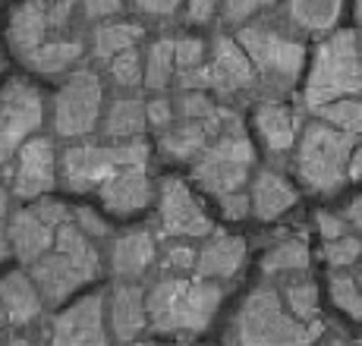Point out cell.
I'll return each instance as SVG.
<instances>
[{"mask_svg":"<svg viewBox=\"0 0 362 346\" xmlns=\"http://www.w3.org/2000/svg\"><path fill=\"white\" fill-rule=\"evenodd\" d=\"M6 38L19 64L38 76L73 73L86 57V38L76 32V4L19 0Z\"/></svg>","mask_w":362,"mask_h":346,"instance_id":"obj_1","label":"cell"},{"mask_svg":"<svg viewBox=\"0 0 362 346\" xmlns=\"http://www.w3.org/2000/svg\"><path fill=\"white\" fill-rule=\"evenodd\" d=\"M224 302V287L202 277H161L148 287V328L158 334L192 337L211 324Z\"/></svg>","mask_w":362,"mask_h":346,"instance_id":"obj_2","label":"cell"},{"mask_svg":"<svg viewBox=\"0 0 362 346\" xmlns=\"http://www.w3.org/2000/svg\"><path fill=\"white\" fill-rule=\"evenodd\" d=\"M325 324H305L287 309L281 290L255 287L230 321V346H312Z\"/></svg>","mask_w":362,"mask_h":346,"instance_id":"obj_3","label":"cell"},{"mask_svg":"<svg viewBox=\"0 0 362 346\" xmlns=\"http://www.w3.org/2000/svg\"><path fill=\"white\" fill-rule=\"evenodd\" d=\"M32 280L38 283L41 296L47 306H60L66 302L76 290H82L86 283H92L101 274V252L98 242L76 227V220L69 217L57 233V242L51 246V252L41 255L38 261L29 268Z\"/></svg>","mask_w":362,"mask_h":346,"instance_id":"obj_4","label":"cell"},{"mask_svg":"<svg viewBox=\"0 0 362 346\" xmlns=\"http://www.w3.org/2000/svg\"><path fill=\"white\" fill-rule=\"evenodd\" d=\"M148 155H151V148L145 138L66 145L64 155H60V183H64V189L76 192V196L98 192L120 170L148 167Z\"/></svg>","mask_w":362,"mask_h":346,"instance_id":"obj_5","label":"cell"},{"mask_svg":"<svg viewBox=\"0 0 362 346\" xmlns=\"http://www.w3.org/2000/svg\"><path fill=\"white\" fill-rule=\"evenodd\" d=\"M362 92V44L356 32H334L325 38L312 60V73L305 82V107L318 110L331 101L353 98Z\"/></svg>","mask_w":362,"mask_h":346,"instance_id":"obj_6","label":"cell"},{"mask_svg":"<svg viewBox=\"0 0 362 346\" xmlns=\"http://www.w3.org/2000/svg\"><path fill=\"white\" fill-rule=\"evenodd\" d=\"M353 136L340 133L328 123H309L296 145V173L305 189L312 192H337L350 179V157H353Z\"/></svg>","mask_w":362,"mask_h":346,"instance_id":"obj_7","label":"cell"},{"mask_svg":"<svg viewBox=\"0 0 362 346\" xmlns=\"http://www.w3.org/2000/svg\"><path fill=\"white\" fill-rule=\"evenodd\" d=\"M255 164V148L249 142L240 120H233L227 129L208 142V148L192 161V177L205 192L214 198H227L233 192L246 189V179Z\"/></svg>","mask_w":362,"mask_h":346,"instance_id":"obj_8","label":"cell"},{"mask_svg":"<svg viewBox=\"0 0 362 346\" xmlns=\"http://www.w3.org/2000/svg\"><path fill=\"white\" fill-rule=\"evenodd\" d=\"M104 120V82L95 69L79 66L66 73L60 88L54 92L51 126L57 138L82 142L101 126Z\"/></svg>","mask_w":362,"mask_h":346,"instance_id":"obj_9","label":"cell"},{"mask_svg":"<svg viewBox=\"0 0 362 346\" xmlns=\"http://www.w3.org/2000/svg\"><path fill=\"white\" fill-rule=\"evenodd\" d=\"M236 41H240L243 51L249 54L262 85L281 92V88L293 85L299 79V73H303L305 47L299 44L296 38H290V35L271 29V25H262V23L249 25L246 23L240 29V35H236Z\"/></svg>","mask_w":362,"mask_h":346,"instance_id":"obj_10","label":"cell"},{"mask_svg":"<svg viewBox=\"0 0 362 346\" xmlns=\"http://www.w3.org/2000/svg\"><path fill=\"white\" fill-rule=\"evenodd\" d=\"M45 126V98L29 79H10L0 92V173H10L13 157Z\"/></svg>","mask_w":362,"mask_h":346,"instance_id":"obj_11","label":"cell"},{"mask_svg":"<svg viewBox=\"0 0 362 346\" xmlns=\"http://www.w3.org/2000/svg\"><path fill=\"white\" fill-rule=\"evenodd\" d=\"M69 217H73V208H66L57 198H38V202L13 211L10 220H6V233H10V246L19 265L32 268L41 255L51 252L60 227Z\"/></svg>","mask_w":362,"mask_h":346,"instance_id":"obj_12","label":"cell"},{"mask_svg":"<svg viewBox=\"0 0 362 346\" xmlns=\"http://www.w3.org/2000/svg\"><path fill=\"white\" fill-rule=\"evenodd\" d=\"M107 293H88L51 318L47 346H110Z\"/></svg>","mask_w":362,"mask_h":346,"instance_id":"obj_13","label":"cell"},{"mask_svg":"<svg viewBox=\"0 0 362 346\" xmlns=\"http://www.w3.org/2000/svg\"><path fill=\"white\" fill-rule=\"evenodd\" d=\"M10 189L23 202L47 198L60 179V155L54 148V138L35 136L19 148V155L10 164Z\"/></svg>","mask_w":362,"mask_h":346,"instance_id":"obj_14","label":"cell"},{"mask_svg":"<svg viewBox=\"0 0 362 346\" xmlns=\"http://www.w3.org/2000/svg\"><path fill=\"white\" fill-rule=\"evenodd\" d=\"M158 230H161V237L170 239H199L214 230L211 217H208L199 198L192 196L186 179H161V189H158Z\"/></svg>","mask_w":362,"mask_h":346,"instance_id":"obj_15","label":"cell"},{"mask_svg":"<svg viewBox=\"0 0 362 346\" xmlns=\"http://www.w3.org/2000/svg\"><path fill=\"white\" fill-rule=\"evenodd\" d=\"M255 82H259V73L243 44L236 38L218 35L211 44V57H208V92L233 98V95L255 88Z\"/></svg>","mask_w":362,"mask_h":346,"instance_id":"obj_16","label":"cell"},{"mask_svg":"<svg viewBox=\"0 0 362 346\" xmlns=\"http://www.w3.org/2000/svg\"><path fill=\"white\" fill-rule=\"evenodd\" d=\"M240 117L233 110H221L214 120H177L167 133H161V155L167 161H196L202 151L208 148L221 129H227Z\"/></svg>","mask_w":362,"mask_h":346,"instance_id":"obj_17","label":"cell"},{"mask_svg":"<svg viewBox=\"0 0 362 346\" xmlns=\"http://www.w3.org/2000/svg\"><path fill=\"white\" fill-rule=\"evenodd\" d=\"M110 334L120 343H132L148 328V293L136 280H117L107 293Z\"/></svg>","mask_w":362,"mask_h":346,"instance_id":"obj_18","label":"cell"},{"mask_svg":"<svg viewBox=\"0 0 362 346\" xmlns=\"http://www.w3.org/2000/svg\"><path fill=\"white\" fill-rule=\"evenodd\" d=\"M155 196L158 192H155V183H151L148 167H127L117 177H110L98 189L101 205L110 214H117V217H129V214L145 211Z\"/></svg>","mask_w":362,"mask_h":346,"instance_id":"obj_19","label":"cell"},{"mask_svg":"<svg viewBox=\"0 0 362 346\" xmlns=\"http://www.w3.org/2000/svg\"><path fill=\"white\" fill-rule=\"evenodd\" d=\"M155 261H158V242L142 227L120 233V237H114V242H110L107 265L117 280H139L142 274L151 271Z\"/></svg>","mask_w":362,"mask_h":346,"instance_id":"obj_20","label":"cell"},{"mask_svg":"<svg viewBox=\"0 0 362 346\" xmlns=\"http://www.w3.org/2000/svg\"><path fill=\"white\" fill-rule=\"evenodd\" d=\"M0 302L6 309V321L13 328H29L45 311V296L29 271H10L0 277Z\"/></svg>","mask_w":362,"mask_h":346,"instance_id":"obj_21","label":"cell"},{"mask_svg":"<svg viewBox=\"0 0 362 346\" xmlns=\"http://www.w3.org/2000/svg\"><path fill=\"white\" fill-rule=\"evenodd\" d=\"M246 239L230 237V233H214L205 246L199 249V261H196V277L202 280H230L240 274L243 261H246Z\"/></svg>","mask_w":362,"mask_h":346,"instance_id":"obj_22","label":"cell"},{"mask_svg":"<svg viewBox=\"0 0 362 346\" xmlns=\"http://www.w3.org/2000/svg\"><path fill=\"white\" fill-rule=\"evenodd\" d=\"M249 196H252V214L259 220H277L281 214H287L299 198L293 183H290L287 177H281V173H274V170L255 173Z\"/></svg>","mask_w":362,"mask_h":346,"instance_id":"obj_23","label":"cell"},{"mask_svg":"<svg viewBox=\"0 0 362 346\" xmlns=\"http://www.w3.org/2000/svg\"><path fill=\"white\" fill-rule=\"evenodd\" d=\"M148 129V114H145V101L136 95H120L107 104L101 120V133L107 142H132L142 138Z\"/></svg>","mask_w":362,"mask_h":346,"instance_id":"obj_24","label":"cell"},{"mask_svg":"<svg viewBox=\"0 0 362 346\" xmlns=\"http://www.w3.org/2000/svg\"><path fill=\"white\" fill-rule=\"evenodd\" d=\"M255 129L271 155H284L296 145V114L284 101H262L255 107Z\"/></svg>","mask_w":362,"mask_h":346,"instance_id":"obj_25","label":"cell"},{"mask_svg":"<svg viewBox=\"0 0 362 346\" xmlns=\"http://www.w3.org/2000/svg\"><path fill=\"white\" fill-rule=\"evenodd\" d=\"M145 38V25L142 23H127V19H110V23L95 25L92 32V57L101 60V64H110L114 57L127 51H136V44Z\"/></svg>","mask_w":362,"mask_h":346,"instance_id":"obj_26","label":"cell"},{"mask_svg":"<svg viewBox=\"0 0 362 346\" xmlns=\"http://www.w3.org/2000/svg\"><path fill=\"white\" fill-rule=\"evenodd\" d=\"M344 0H287L290 23L303 32H328L340 19Z\"/></svg>","mask_w":362,"mask_h":346,"instance_id":"obj_27","label":"cell"},{"mask_svg":"<svg viewBox=\"0 0 362 346\" xmlns=\"http://www.w3.org/2000/svg\"><path fill=\"white\" fill-rule=\"evenodd\" d=\"M177 82V57H173V38H158L145 51V88L164 92Z\"/></svg>","mask_w":362,"mask_h":346,"instance_id":"obj_28","label":"cell"},{"mask_svg":"<svg viewBox=\"0 0 362 346\" xmlns=\"http://www.w3.org/2000/svg\"><path fill=\"white\" fill-rule=\"evenodd\" d=\"M309 261H312L309 246H305L303 237H296V239L277 242V246L262 258V271L268 274V277H277V274H299V271H305V268H309Z\"/></svg>","mask_w":362,"mask_h":346,"instance_id":"obj_29","label":"cell"},{"mask_svg":"<svg viewBox=\"0 0 362 346\" xmlns=\"http://www.w3.org/2000/svg\"><path fill=\"white\" fill-rule=\"evenodd\" d=\"M315 114L322 123H328V126L340 129V133H346V136L362 133V98L331 101V104H325V107H318Z\"/></svg>","mask_w":362,"mask_h":346,"instance_id":"obj_30","label":"cell"},{"mask_svg":"<svg viewBox=\"0 0 362 346\" xmlns=\"http://www.w3.org/2000/svg\"><path fill=\"white\" fill-rule=\"evenodd\" d=\"M281 296L299 321H305V324L322 321V318H318V290L312 280H290L287 287L281 290Z\"/></svg>","mask_w":362,"mask_h":346,"instance_id":"obj_31","label":"cell"},{"mask_svg":"<svg viewBox=\"0 0 362 346\" xmlns=\"http://www.w3.org/2000/svg\"><path fill=\"white\" fill-rule=\"evenodd\" d=\"M107 79L114 82L120 92H132V88L145 85V60H142V54H139V47L110 60L107 64Z\"/></svg>","mask_w":362,"mask_h":346,"instance_id":"obj_32","label":"cell"},{"mask_svg":"<svg viewBox=\"0 0 362 346\" xmlns=\"http://www.w3.org/2000/svg\"><path fill=\"white\" fill-rule=\"evenodd\" d=\"M331 299L340 311H346L350 318L362 321V283L356 280V277L334 274L331 277Z\"/></svg>","mask_w":362,"mask_h":346,"instance_id":"obj_33","label":"cell"},{"mask_svg":"<svg viewBox=\"0 0 362 346\" xmlns=\"http://www.w3.org/2000/svg\"><path fill=\"white\" fill-rule=\"evenodd\" d=\"M221 110L224 107L214 104L205 92H183L177 98V120H214Z\"/></svg>","mask_w":362,"mask_h":346,"instance_id":"obj_34","label":"cell"},{"mask_svg":"<svg viewBox=\"0 0 362 346\" xmlns=\"http://www.w3.org/2000/svg\"><path fill=\"white\" fill-rule=\"evenodd\" d=\"M173 57H177V76L199 69L202 64H208V44L202 38L183 35V38H173Z\"/></svg>","mask_w":362,"mask_h":346,"instance_id":"obj_35","label":"cell"},{"mask_svg":"<svg viewBox=\"0 0 362 346\" xmlns=\"http://www.w3.org/2000/svg\"><path fill=\"white\" fill-rule=\"evenodd\" d=\"M362 255V239L359 237H340L331 239L325 246V258H328L331 268H350L353 261H359Z\"/></svg>","mask_w":362,"mask_h":346,"instance_id":"obj_36","label":"cell"},{"mask_svg":"<svg viewBox=\"0 0 362 346\" xmlns=\"http://www.w3.org/2000/svg\"><path fill=\"white\" fill-rule=\"evenodd\" d=\"M145 114H148V126H155L158 133H167L177 123V101L158 95V98L145 101Z\"/></svg>","mask_w":362,"mask_h":346,"instance_id":"obj_37","label":"cell"},{"mask_svg":"<svg viewBox=\"0 0 362 346\" xmlns=\"http://www.w3.org/2000/svg\"><path fill=\"white\" fill-rule=\"evenodd\" d=\"M271 4H274V0H224V4H221V13H224L227 23L246 25V19H252L255 13L268 10Z\"/></svg>","mask_w":362,"mask_h":346,"instance_id":"obj_38","label":"cell"},{"mask_svg":"<svg viewBox=\"0 0 362 346\" xmlns=\"http://www.w3.org/2000/svg\"><path fill=\"white\" fill-rule=\"evenodd\" d=\"M127 0H79V13L92 23H110L114 16H120Z\"/></svg>","mask_w":362,"mask_h":346,"instance_id":"obj_39","label":"cell"},{"mask_svg":"<svg viewBox=\"0 0 362 346\" xmlns=\"http://www.w3.org/2000/svg\"><path fill=\"white\" fill-rule=\"evenodd\" d=\"M199 261V252L186 242H177V246H167L164 249V258H161V268L164 271H192Z\"/></svg>","mask_w":362,"mask_h":346,"instance_id":"obj_40","label":"cell"},{"mask_svg":"<svg viewBox=\"0 0 362 346\" xmlns=\"http://www.w3.org/2000/svg\"><path fill=\"white\" fill-rule=\"evenodd\" d=\"M73 220H76V227H79L86 237H92L95 242L104 239V237H110L107 220H104L95 208H73Z\"/></svg>","mask_w":362,"mask_h":346,"instance_id":"obj_41","label":"cell"},{"mask_svg":"<svg viewBox=\"0 0 362 346\" xmlns=\"http://www.w3.org/2000/svg\"><path fill=\"white\" fill-rule=\"evenodd\" d=\"M132 10L139 13V16H151V19H170L177 16L180 4L183 0H129Z\"/></svg>","mask_w":362,"mask_h":346,"instance_id":"obj_42","label":"cell"},{"mask_svg":"<svg viewBox=\"0 0 362 346\" xmlns=\"http://www.w3.org/2000/svg\"><path fill=\"white\" fill-rule=\"evenodd\" d=\"M221 211L227 220H246V214H252V196L246 189L233 192V196L221 198Z\"/></svg>","mask_w":362,"mask_h":346,"instance_id":"obj_43","label":"cell"},{"mask_svg":"<svg viewBox=\"0 0 362 346\" xmlns=\"http://www.w3.org/2000/svg\"><path fill=\"white\" fill-rule=\"evenodd\" d=\"M221 4L224 0H186V23H192V25L211 23Z\"/></svg>","mask_w":362,"mask_h":346,"instance_id":"obj_44","label":"cell"},{"mask_svg":"<svg viewBox=\"0 0 362 346\" xmlns=\"http://www.w3.org/2000/svg\"><path fill=\"white\" fill-rule=\"evenodd\" d=\"M318 233L325 237V242L331 239H340L346 237V217H340V214H331V211H318Z\"/></svg>","mask_w":362,"mask_h":346,"instance_id":"obj_45","label":"cell"},{"mask_svg":"<svg viewBox=\"0 0 362 346\" xmlns=\"http://www.w3.org/2000/svg\"><path fill=\"white\" fill-rule=\"evenodd\" d=\"M346 224H353V227H356V230L362 233V196L353 198L350 208H346Z\"/></svg>","mask_w":362,"mask_h":346,"instance_id":"obj_46","label":"cell"},{"mask_svg":"<svg viewBox=\"0 0 362 346\" xmlns=\"http://www.w3.org/2000/svg\"><path fill=\"white\" fill-rule=\"evenodd\" d=\"M13 255V246H10V233H6V224L0 220V261L10 258Z\"/></svg>","mask_w":362,"mask_h":346,"instance_id":"obj_47","label":"cell"},{"mask_svg":"<svg viewBox=\"0 0 362 346\" xmlns=\"http://www.w3.org/2000/svg\"><path fill=\"white\" fill-rule=\"evenodd\" d=\"M346 173H350V179H362V145H359L356 151H353V157H350V170H346Z\"/></svg>","mask_w":362,"mask_h":346,"instance_id":"obj_48","label":"cell"},{"mask_svg":"<svg viewBox=\"0 0 362 346\" xmlns=\"http://www.w3.org/2000/svg\"><path fill=\"white\" fill-rule=\"evenodd\" d=\"M10 196H13V189H6L4 179H0V220L10 217Z\"/></svg>","mask_w":362,"mask_h":346,"instance_id":"obj_49","label":"cell"},{"mask_svg":"<svg viewBox=\"0 0 362 346\" xmlns=\"http://www.w3.org/2000/svg\"><path fill=\"white\" fill-rule=\"evenodd\" d=\"M4 346H38L35 340H29V337H10Z\"/></svg>","mask_w":362,"mask_h":346,"instance_id":"obj_50","label":"cell"},{"mask_svg":"<svg viewBox=\"0 0 362 346\" xmlns=\"http://www.w3.org/2000/svg\"><path fill=\"white\" fill-rule=\"evenodd\" d=\"M4 324H10V321H6V309H4V302H0V328H4Z\"/></svg>","mask_w":362,"mask_h":346,"instance_id":"obj_51","label":"cell"},{"mask_svg":"<svg viewBox=\"0 0 362 346\" xmlns=\"http://www.w3.org/2000/svg\"><path fill=\"white\" fill-rule=\"evenodd\" d=\"M356 19H359V25H362V0H356Z\"/></svg>","mask_w":362,"mask_h":346,"instance_id":"obj_52","label":"cell"},{"mask_svg":"<svg viewBox=\"0 0 362 346\" xmlns=\"http://www.w3.org/2000/svg\"><path fill=\"white\" fill-rule=\"evenodd\" d=\"M331 346H353V343H344V340H334Z\"/></svg>","mask_w":362,"mask_h":346,"instance_id":"obj_53","label":"cell"},{"mask_svg":"<svg viewBox=\"0 0 362 346\" xmlns=\"http://www.w3.org/2000/svg\"><path fill=\"white\" fill-rule=\"evenodd\" d=\"M132 346H158V343H132Z\"/></svg>","mask_w":362,"mask_h":346,"instance_id":"obj_54","label":"cell"},{"mask_svg":"<svg viewBox=\"0 0 362 346\" xmlns=\"http://www.w3.org/2000/svg\"><path fill=\"white\" fill-rule=\"evenodd\" d=\"M57 4H76V0H57Z\"/></svg>","mask_w":362,"mask_h":346,"instance_id":"obj_55","label":"cell"},{"mask_svg":"<svg viewBox=\"0 0 362 346\" xmlns=\"http://www.w3.org/2000/svg\"><path fill=\"white\" fill-rule=\"evenodd\" d=\"M0 69H4V64H0Z\"/></svg>","mask_w":362,"mask_h":346,"instance_id":"obj_56","label":"cell"},{"mask_svg":"<svg viewBox=\"0 0 362 346\" xmlns=\"http://www.w3.org/2000/svg\"><path fill=\"white\" fill-rule=\"evenodd\" d=\"M359 283H362V277H359Z\"/></svg>","mask_w":362,"mask_h":346,"instance_id":"obj_57","label":"cell"},{"mask_svg":"<svg viewBox=\"0 0 362 346\" xmlns=\"http://www.w3.org/2000/svg\"><path fill=\"white\" fill-rule=\"evenodd\" d=\"M359 346H362V343H359Z\"/></svg>","mask_w":362,"mask_h":346,"instance_id":"obj_58","label":"cell"}]
</instances>
